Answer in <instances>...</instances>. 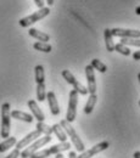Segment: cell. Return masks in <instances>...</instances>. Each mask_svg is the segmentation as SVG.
Wrapping results in <instances>:
<instances>
[{
    "label": "cell",
    "mask_w": 140,
    "mask_h": 158,
    "mask_svg": "<svg viewBox=\"0 0 140 158\" xmlns=\"http://www.w3.org/2000/svg\"><path fill=\"white\" fill-rule=\"evenodd\" d=\"M21 156V150H19V148H15L7 157H5V158H19Z\"/></svg>",
    "instance_id": "4316f807"
},
{
    "label": "cell",
    "mask_w": 140,
    "mask_h": 158,
    "mask_svg": "<svg viewBox=\"0 0 140 158\" xmlns=\"http://www.w3.org/2000/svg\"><path fill=\"white\" fill-rule=\"evenodd\" d=\"M60 125L63 128V130L66 131L67 136H70L71 141H72V145H74L76 150H77L78 152H83V151H84V142L80 140V138L78 136V134L74 131V129H73V127L71 125V123L67 122L66 119H62L60 122Z\"/></svg>",
    "instance_id": "3957f363"
},
{
    "label": "cell",
    "mask_w": 140,
    "mask_h": 158,
    "mask_svg": "<svg viewBox=\"0 0 140 158\" xmlns=\"http://www.w3.org/2000/svg\"><path fill=\"white\" fill-rule=\"evenodd\" d=\"M16 142H17V139L15 138V136H9V138H6L2 142H0V152L2 153V152H6L7 150H10L11 147H14L15 145H16Z\"/></svg>",
    "instance_id": "ac0fdd59"
},
{
    "label": "cell",
    "mask_w": 140,
    "mask_h": 158,
    "mask_svg": "<svg viewBox=\"0 0 140 158\" xmlns=\"http://www.w3.org/2000/svg\"><path fill=\"white\" fill-rule=\"evenodd\" d=\"M51 141V135H44V138L37 139L36 141H33L31 145H28L27 147H24V150L21 152V157L22 158H29L34 152L39 151L40 147L45 146L46 143H49Z\"/></svg>",
    "instance_id": "277c9868"
},
{
    "label": "cell",
    "mask_w": 140,
    "mask_h": 158,
    "mask_svg": "<svg viewBox=\"0 0 140 158\" xmlns=\"http://www.w3.org/2000/svg\"><path fill=\"white\" fill-rule=\"evenodd\" d=\"M108 147H110V142L102 141V142H99V143L94 145L91 148H89V150H87V151H83L82 155L77 156V158H91V157H94L95 155H98V153H100L102 151L107 150Z\"/></svg>",
    "instance_id": "ba28073f"
},
{
    "label": "cell",
    "mask_w": 140,
    "mask_h": 158,
    "mask_svg": "<svg viewBox=\"0 0 140 158\" xmlns=\"http://www.w3.org/2000/svg\"><path fill=\"white\" fill-rule=\"evenodd\" d=\"M115 51H117V52H120L121 55H123V56H129L130 54H132V51H130V49L127 46V45H123V44H115Z\"/></svg>",
    "instance_id": "cb8c5ba5"
},
{
    "label": "cell",
    "mask_w": 140,
    "mask_h": 158,
    "mask_svg": "<svg viewBox=\"0 0 140 158\" xmlns=\"http://www.w3.org/2000/svg\"><path fill=\"white\" fill-rule=\"evenodd\" d=\"M61 74H62L63 79H65V80H66L68 84H71V85L73 86V89H74V90H76L78 94L83 95V96L88 94V88H85V86H84L82 83H79V81L76 79V77H74V76H73V74H72V73H71L68 69H63Z\"/></svg>",
    "instance_id": "52a82bcc"
},
{
    "label": "cell",
    "mask_w": 140,
    "mask_h": 158,
    "mask_svg": "<svg viewBox=\"0 0 140 158\" xmlns=\"http://www.w3.org/2000/svg\"><path fill=\"white\" fill-rule=\"evenodd\" d=\"M28 107H29V110L32 111V116H33L34 118L37 119L38 122H44L45 116H44L43 111L40 110V107L38 106V103H37L36 100H29V101H28Z\"/></svg>",
    "instance_id": "4fadbf2b"
},
{
    "label": "cell",
    "mask_w": 140,
    "mask_h": 158,
    "mask_svg": "<svg viewBox=\"0 0 140 158\" xmlns=\"http://www.w3.org/2000/svg\"><path fill=\"white\" fill-rule=\"evenodd\" d=\"M46 99V90H45V83L37 84V100L39 102H43Z\"/></svg>",
    "instance_id": "7402d4cb"
},
{
    "label": "cell",
    "mask_w": 140,
    "mask_h": 158,
    "mask_svg": "<svg viewBox=\"0 0 140 158\" xmlns=\"http://www.w3.org/2000/svg\"><path fill=\"white\" fill-rule=\"evenodd\" d=\"M34 76H36V81H37V84H39V83H45L44 67H43L41 64L36 66V68H34Z\"/></svg>",
    "instance_id": "ffe728a7"
},
{
    "label": "cell",
    "mask_w": 140,
    "mask_h": 158,
    "mask_svg": "<svg viewBox=\"0 0 140 158\" xmlns=\"http://www.w3.org/2000/svg\"><path fill=\"white\" fill-rule=\"evenodd\" d=\"M133 59L135 60V61H139V60H140V50L135 51V52L133 54Z\"/></svg>",
    "instance_id": "f1b7e54d"
},
{
    "label": "cell",
    "mask_w": 140,
    "mask_h": 158,
    "mask_svg": "<svg viewBox=\"0 0 140 158\" xmlns=\"http://www.w3.org/2000/svg\"><path fill=\"white\" fill-rule=\"evenodd\" d=\"M96 101H98V96H96V94H90L89 99H88V101H87V103H85L84 108H83V112H84L85 114H90V113L93 112V110H94L95 105H96Z\"/></svg>",
    "instance_id": "e0dca14e"
},
{
    "label": "cell",
    "mask_w": 140,
    "mask_h": 158,
    "mask_svg": "<svg viewBox=\"0 0 140 158\" xmlns=\"http://www.w3.org/2000/svg\"><path fill=\"white\" fill-rule=\"evenodd\" d=\"M68 158H77V153H76L74 151H71V152L68 153Z\"/></svg>",
    "instance_id": "f546056e"
},
{
    "label": "cell",
    "mask_w": 140,
    "mask_h": 158,
    "mask_svg": "<svg viewBox=\"0 0 140 158\" xmlns=\"http://www.w3.org/2000/svg\"><path fill=\"white\" fill-rule=\"evenodd\" d=\"M104 39H105V46H106V50L108 52H112L115 51V41H113V35L111 33V29L106 28L104 31Z\"/></svg>",
    "instance_id": "5bb4252c"
},
{
    "label": "cell",
    "mask_w": 140,
    "mask_h": 158,
    "mask_svg": "<svg viewBox=\"0 0 140 158\" xmlns=\"http://www.w3.org/2000/svg\"><path fill=\"white\" fill-rule=\"evenodd\" d=\"M28 34H29L31 37L36 38L37 40H39V41H45V43H48V41L50 40V35H49V34H46V33H44V32H41V31H38V29H36V28H29Z\"/></svg>",
    "instance_id": "9a60e30c"
},
{
    "label": "cell",
    "mask_w": 140,
    "mask_h": 158,
    "mask_svg": "<svg viewBox=\"0 0 140 158\" xmlns=\"http://www.w3.org/2000/svg\"><path fill=\"white\" fill-rule=\"evenodd\" d=\"M139 106H140V100H139Z\"/></svg>",
    "instance_id": "d590c367"
},
{
    "label": "cell",
    "mask_w": 140,
    "mask_h": 158,
    "mask_svg": "<svg viewBox=\"0 0 140 158\" xmlns=\"http://www.w3.org/2000/svg\"><path fill=\"white\" fill-rule=\"evenodd\" d=\"M11 118L19 119L22 122H27V123H32L34 117L32 114H28L26 112H22V111H12L11 112Z\"/></svg>",
    "instance_id": "2e32d148"
},
{
    "label": "cell",
    "mask_w": 140,
    "mask_h": 158,
    "mask_svg": "<svg viewBox=\"0 0 140 158\" xmlns=\"http://www.w3.org/2000/svg\"><path fill=\"white\" fill-rule=\"evenodd\" d=\"M121 44L127 46H137L140 48V38H122Z\"/></svg>",
    "instance_id": "d4e9b609"
},
{
    "label": "cell",
    "mask_w": 140,
    "mask_h": 158,
    "mask_svg": "<svg viewBox=\"0 0 140 158\" xmlns=\"http://www.w3.org/2000/svg\"><path fill=\"white\" fill-rule=\"evenodd\" d=\"M55 158H63L62 152H60V153H56V155H55Z\"/></svg>",
    "instance_id": "d6a6232c"
},
{
    "label": "cell",
    "mask_w": 140,
    "mask_h": 158,
    "mask_svg": "<svg viewBox=\"0 0 140 158\" xmlns=\"http://www.w3.org/2000/svg\"><path fill=\"white\" fill-rule=\"evenodd\" d=\"M41 136V133H40L39 130H34V131H32V133H29L27 136H24V138L20 140V141H17L16 142V148H19V150H22V148H24V147H27L28 145H31L33 141H36L37 139H39Z\"/></svg>",
    "instance_id": "8fae6325"
},
{
    "label": "cell",
    "mask_w": 140,
    "mask_h": 158,
    "mask_svg": "<svg viewBox=\"0 0 140 158\" xmlns=\"http://www.w3.org/2000/svg\"><path fill=\"white\" fill-rule=\"evenodd\" d=\"M46 100L49 102V107H50L51 114L53 116H59L60 114V107H59V102H57V99H56L54 91L46 93Z\"/></svg>",
    "instance_id": "7c38bea8"
},
{
    "label": "cell",
    "mask_w": 140,
    "mask_h": 158,
    "mask_svg": "<svg viewBox=\"0 0 140 158\" xmlns=\"http://www.w3.org/2000/svg\"><path fill=\"white\" fill-rule=\"evenodd\" d=\"M135 14H137V15H139V16H140V6H138V7L135 9Z\"/></svg>",
    "instance_id": "836d02e7"
},
{
    "label": "cell",
    "mask_w": 140,
    "mask_h": 158,
    "mask_svg": "<svg viewBox=\"0 0 140 158\" xmlns=\"http://www.w3.org/2000/svg\"><path fill=\"white\" fill-rule=\"evenodd\" d=\"M37 130H39L41 134L44 135H51L53 134V128L45 124L44 122H38L37 123Z\"/></svg>",
    "instance_id": "603a6c76"
},
{
    "label": "cell",
    "mask_w": 140,
    "mask_h": 158,
    "mask_svg": "<svg viewBox=\"0 0 140 158\" xmlns=\"http://www.w3.org/2000/svg\"><path fill=\"white\" fill-rule=\"evenodd\" d=\"M85 76H87V80H88V93L95 94L96 93V81H95L94 68L91 64H88L85 67Z\"/></svg>",
    "instance_id": "30bf717a"
},
{
    "label": "cell",
    "mask_w": 140,
    "mask_h": 158,
    "mask_svg": "<svg viewBox=\"0 0 140 158\" xmlns=\"http://www.w3.org/2000/svg\"><path fill=\"white\" fill-rule=\"evenodd\" d=\"M90 64L93 66V68H94V69L99 71V72H101V73H105V72L107 71V67H106V64H104V63L101 62L100 60H98V59L91 60V63H90Z\"/></svg>",
    "instance_id": "484cf974"
},
{
    "label": "cell",
    "mask_w": 140,
    "mask_h": 158,
    "mask_svg": "<svg viewBox=\"0 0 140 158\" xmlns=\"http://www.w3.org/2000/svg\"><path fill=\"white\" fill-rule=\"evenodd\" d=\"M33 1L37 5V7H39V9L44 7V5H45V0H33Z\"/></svg>",
    "instance_id": "83f0119b"
},
{
    "label": "cell",
    "mask_w": 140,
    "mask_h": 158,
    "mask_svg": "<svg viewBox=\"0 0 140 158\" xmlns=\"http://www.w3.org/2000/svg\"><path fill=\"white\" fill-rule=\"evenodd\" d=\"M77 105H78V93L73 89L70 93V102H68V108L66 113V120L72 123L77 118Z\"/></svg>",
    "instance_id": "8992f818"
},
{
    "label": "cell",
    "mask_w": 140,
    "mask_h": 158,
    "mask_svg": "<svg viewBox=\"0 0 140 158\" xmlns=\"http://www.w3.org/2000/svg\"><path fill=\"white\" fill-rule=\"evenodd\" d=\"M113 37L120 38H140V31L138 29H123V28H113L111 29Z\"/></svg>",
    "instance_id": "9c48e42d"
},
{
    "label": "cell",
    "mask_w": 140,
    "mask_h": 158,
    "mask_svg": "<svg viewBox=\"0 0 140 158\" xmlns=\"http://www.w3.org/2000/svg\"><path fill=\"white\" fill-rule=\"evenodd\" d=\"M33 48L38 51H41V52H50L53 50L51 45L49 43H45V41H37L33 44Z\"/></svg>",
    "instance_id": "44dd1931"
},
{
    "label": "cell",
    "mask_w": 140,
    "mask_h": 158,
    "mask_svg": "<svg viewBox=\"0 0 140 158\" xmlns=\"http://www.w3.org/2000/svg\"><path fill=\"white\" fill-rule=\"evenodd\" d=\"M45 1H46V4H48L49 6H53L54 2H55V0H45Z\"/></svg>",
    "instance_id": "4dcf8cb0"
},
{
    "label": "cell",
    "mask_w": 140,
    "mask_h": 158,
    "mask_svg": "<svg viewBox=\"0 0 140 158\" xmlns=\"http://www.w3.org/2000/svg\"><path fill=\"white\" fill-rule=\"evenodd\" d=\"M10 128H11V111L10 103L5 102L1 106V138L6 139L10 136Z\"/></svg>",
    "instance_id": "7a4b0ae2"
},
{
    "label": "cell",
    "mask_w": 140,
    "mask_h": 158,
    "mask_svg": "<svg viewBox=\"0 0 140 158\" xmlns=\"http://www.w3.org/2000/svg\"><path fill=\"white\" fill-rule=\"evenodd\" d=\"M51 128H53V133L56 135V138L59 139L61 142L67 141V134H66V131L63 130V128L60 125V123H59V124H54Z\"/></svg>",
    "instance_id": "d6986e66"
},
{
    "label": "cell",
    "mask_w": 140,
    "mask_h": 158,
    "mask_svg": "<svg viewBox=\"0 0 140 158\" xmlns=\"http://www.w3.org/2000/svg\"><path fill=\"white\" fill-rule=\"evenodd\" d=\"M49 14H50V9L44 6V7L39 9L38 11H36L34 14H32V15H29V16H27V17L21 19V20L19 21V23H20L21 27L26 28V27H29L31 24H33V23H36V22H38V21L43 20V19L46 17Z\"/></svg>",
    "instance_id": "5b68a950"
},
{
    "label": "cell",
    "mask_w": 140,
    "mask_h": 158,
    "mask_svg": "<svg viewBox=\"0 0 140 158\" xmlns=\"http://www.w3.org/2000/svg\"><path fill=\"white\" fill-rule=\"evenodd\" d=\"M71 148V143L65 141V142H60L57 145H54L49 148H45V150H39L37 152H34L29 158H46L51 155H56V153H60V152H65V151H68Z\"/></svg>",
    "instance_id": "6da1fadb"
},
{
    "label": "cell",
    "mask_w": 140,
    "mask_h": 158,
    "mask_svg": "<svg viewBox=\"0 0 140 158\" xmlns=\"http://www.w3.org/2000/svg\"><path fill=\"white\" fill-rule=\"evenodd\" d=\"M133 157H134V158H140V151H137V152H134Z\"/></svg>",
    "instance_id": "1f68e13d"
},
{
    "label": "cell",
    "mask_w": 140,
    "mask_h": 158,
    "mask_svg": "<svg viewBox=\"0 0 140 158\" xmlns=\"http://www.w3.org/2000/svg\"><path fill=\"white\" fill-rule=\"evenodd\" d=\"M138 80H139V83H140V73L138 74Z\"/></svg>",
    "instance_id": "e575fe53"
}]
</instances>
